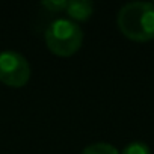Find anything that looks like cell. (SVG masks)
Instances as JSON below:
<instances>
[{"mask_svg": "<svg viewBox=\"0 0 154 154\" xmlns=\"http://www.w3.org/2000/svg\"><path fill=\"white\" fill-rule=\"evenodd\" d=\"M121 154H151V149L145 142L134 140V142L127 143L124 146V149L121 151Z\"/></svg>", "mask_w": 154, "mask_h": 154, "instance_id": "obj_6", "label": "cell"}, {"mask_svg": "<svg viewBox=\"0 0 154 154\" xmlns=\"http://www.w3.org/2000/svg\"><path fill=\"white\" fill-rule=\"evenodd\" d=\"M119 30L130 39L149 41L154 38V3L130 2L125 3L116 17Z\"/></svg>", "mask_w": 154, "mask_h": 154, "instance_id": "obj_1", "label": "cell"}, {"mask_svg": "<svg viewBox=\"0 0 154 154\" xmlns=\"http://www.w3.org/2000/svg\"><path fill=\"white\" fill-rule=\"evenodd\" d=\"M66 0H44L42 5L45 8H48L50 11L56 12V11H62V9H66Z\"/></svg>", "mask_w": 154, "mask_h": 154, "instance_id": "obj_7", "label": "cell"}, {"mask_svg": "<svg viewBox=\"0 0 154 154\" xmlns=\"http://www.w3.org/2000/svg\"><path fill=\"white\" fill-rule=\"evenodd\" d=\"M65 11L74 20H86L94 12V3L91 0H69Z\"/></svg>", "mask_w": 154, "mask_h": 154, "instance_id": "obj_4", "label": "cell"}, {"mask_svg": "<svg viewBox=\"0 0 154 154\" xmlns=\"http://www.w3.org/2000/svg\"><path fill=\"white\" fill-rule=\"evenodd\" d=\"M83 42L82 27L68 18L54 20L45 30L47 47L59 56H71Z\"/></svg>", "mask_w": 154, "mask_h": 154, "instance_id": "obj_2", "label": "cell"}, {"mask_svg": "<svg viewBox=\"0 0 154 154\" xmlns=\"http://www.w3.org/2000/svg\"><path fill=\"white\" fill-rule=\"evenodd\" d=\"M80 154H119V151L109 142H95L88 145Z\"/></svg>", "mask_w": 154, "mask_h": 154, "instance_id": "obj_5", "label": "cell"}, {"mask_svg": "<svg viewBox=\"0 0 154 154\" xmlns=\"http://www.w3.org/2000/svg\"><path fill=\"white\" fill-rule=\"evenodd\" d=\"M30 79V65L27 59L14 50H3L0 53V82L8 86L20 88Z\"/></svg>", "mask_w": 154, "mask_h": 154, "instance_id": "obj_3", "label": "cell"}]
</instances>
